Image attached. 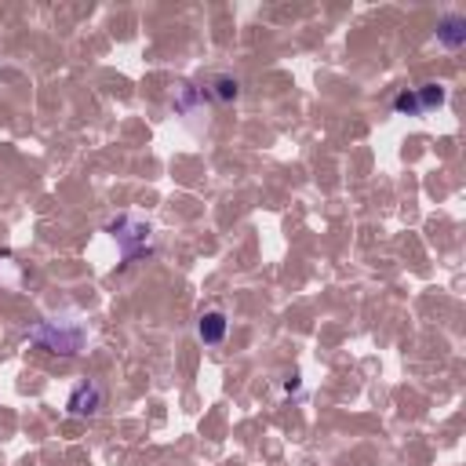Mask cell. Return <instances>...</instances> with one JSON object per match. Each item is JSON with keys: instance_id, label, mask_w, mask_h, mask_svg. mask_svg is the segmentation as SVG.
<instances>
[{"instance_id": "6da1fadb", "label": "cell", "mask_w": 466, "mask_h": 466, "mask_svg": "<svg viewBox=\"0 0 466 466\" xmlns=\"http://www.w3.org/2000/svg\"><path fill=\"white\" fill-rule=\"evenodd\" d=\"M25 339L36 342V346H44V350H51V353L69 357V353H80V346H84L87 335H84V328H76V324L40 320V324H33V328L25 331Z\"/></svg>"}, {"instance_id": "7a4b0ae2", "label": "cell", "mask_w": 466, "mask_h": 466, "mask_svg": "<svg viewBox=\"0 0 466 466\" xmlns=\"http://www.w3.org/2000/svg\"><path fill=\"white\" fill-rule=\"evenodd\" d=\"M106 233L120 244V258H124V262H135L138 255H149V251H153V244H149V226H146L142 218L116 215V218L106 226Z\"/></svg>"}, {"instance_id": "3957f363", "label": "cell", "mask_w": 466, "mask_h": 466, "mask_svg": "<svg viewBox=\"0 0 466 466\" xmlns=\"http://www.w3.org/2000/svg\"><path fill=\"white\" fill-rule=\"evenodd\" d=\"M98 408H102V386H98V382H80V386L69 393V400H66V411L76 415V419L95 415Z\"/></svg>"}, {"instance_id": "277c9868", "label": "cell", "mask_w": 466, "mask_h": 466, "mask_svg": "<svg viewBox=\"0 0 466 466\" xmlns=\"http://www.w3.org/2000/svg\"><path fill=\"white\" fill-rule=\"evenodd\" d=\"M437 44L448 51H459L466 44V18L462 15H444L437 22Z\"/></svg>"}, {"instance_id": "5b68a950", "label": "cell", "mask_w": 466, "mask_h": 466, "mask_svg": "<svg viewBox=\"0 0 466 466\" xmlns=\"http://www.w3.org/2000/svg\"><path fill=\"white\" fill-rule=\"evenodd\" d=\"M226 328H229V320H226L222 309H208V313L197 320V335H200L204 346H218V342L226 339Z\"/></svg>"}, {"instance_id": "8992f818", "label": "cell", "mask_w": 466, "mask_h": 466, "mask_svg": "<svg viewBox=\"0 0 466 466\" xmlns=\"http://www.w3.org/2000/svg\"><path fill=\"white\" fill-rule=\"evenodd\" d=\"M415 102H419V113H426V109H433V106H441V102H444V87H441V84L415 87Z\"/></svg>"}, {"instance_id": "52a82bcc", "label": "cell", "mask_w": 466, "mask_h": 466, "mask_svg": "<svg viewBox=\"0 0 466 466\" xmlns=\"http://www.w3.org/2000/svg\"><path fill=\"white\" fill-rule=\"evenodd\" d=\"M211 95H215L218 102H233V98L240 95V84H237L233 76H215V80H211Z\"/></svg>"}]
</instances>
